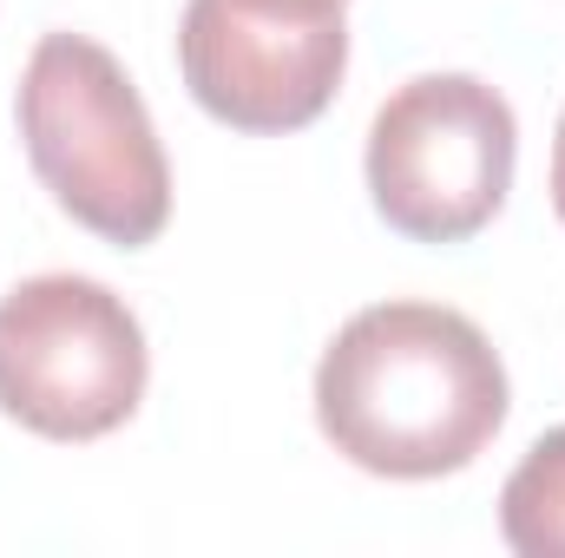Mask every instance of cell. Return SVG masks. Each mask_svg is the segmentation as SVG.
<instances>
[{
  "label": "cell",
  "mask_w": 565,
  "mask_h": 558,
  "mask_svg": "<svg viewBox=\"0 0 565 558\" xmlns=\"http://www.w3.org/2000/svg\"><path fill=\"white\" fill-rule=\"evenodd\" d=\"M316 420L382 480L460 473L507 420V368L480 322L440 302H375L316 362Z\"/></svg>",
  "instance_id": "obj_1"
},
{
  "label": "cell",
  "mask_w": 565,
  "mask_h": 558,
  "mask_svg": "<svg viewBox=\"0 0 565 558\" xmlns=\"http://www.w3.org/2000/svg\"><path fill=\"white\" fill-rule=\"evenodd\" d=\"M20 139L53 204L93 237L139 250L171 217V164L139 86L86 33H46L20 73Z\"/></svg>",
  "instance_id": "obj_2"
},
{
  "label": "cell",
  "mask_w": 565,
  "mask_h": 558,
  "mask_svg": "<svg viewBox=\"0 0 565 558\" xmlns=\"http://www.w3.org/2000/svg\"><path fill=\"white\" fill-rule=\"evenodd\" d=\"M145 329L93 277H26L0 296V415L40 440H99L145 401Z\"/></svg>",
  "instance_id": "obj_3"
},
{
  "label": "cell",
  "mask_w": 565,
  "mask_h": 558,
  "mask_svg": "<svg viewBox=\"0 0 565 558\" xmlns=\"http://www.w3.org/2000/svg\"><path fill=\"white\" fill-rule=\"evenodd\" d=\"M513 106L473 73H422L369 126V191L388 230L460 244L493 224L513 191Z\"/></svg>",
  "instance_id": "obj_4"
},
{
  "label": "cell",
  "mask_w": 565,
  "mask_h": 558,
  "mask_svg": "<svg viewBox=\"0 0 565 558\" xmlns=\"http://www.w3.org/2000/svg\"><path fill=\"white\" fill-rule=\"evenodd\" d=\"M178 66L217 126L302 132L342 86L349 26L329 0H191Z\"/></svg>",
  "instance_id": "obj_5"
},
{
  "label": "cell",
  "mask_w": 565,
  "mask_h": 558,
  "mask_svg": "<svg viewBox=\"0 0 565 558\" xmlns=\"http://www.w3.org/2000/svg\"><path fill=\"white\" fill-rule=\"evenodd\" d=\"M500 533L520 558H565V427L540 433L500 486Z\"/></svg>",
  "instance_id": "obj_6"
},
{
  "label": "cell",
  "mask_w": 565,
  "mask_h": 558,
  "mask_svg": "<svg viewBox=\"0 0 565 558\" xmlns=\"http://www.w3.org/2000/svg\"><path fill=\"white\" fill-rule=\"evenodd\" d=\"M553 211L565 224V112H559V139H553Z\"/></svg>",
  "instance_id": "obj_7"
},
{
  "label": "cell",
  "mask_w": 565,
  "mask_h": 558,
  "mask_svg": "<svg viewBox=\"0 0 565 558\" xmlns=\"http://www.w3.org/2000/svg\"><path fill=\"white\" fill-rule=\"evenodd\" d=\"M329 7H342V0H329Z\"/></svg>",
  "instance_id": "obj_8"
}]
</instances>
